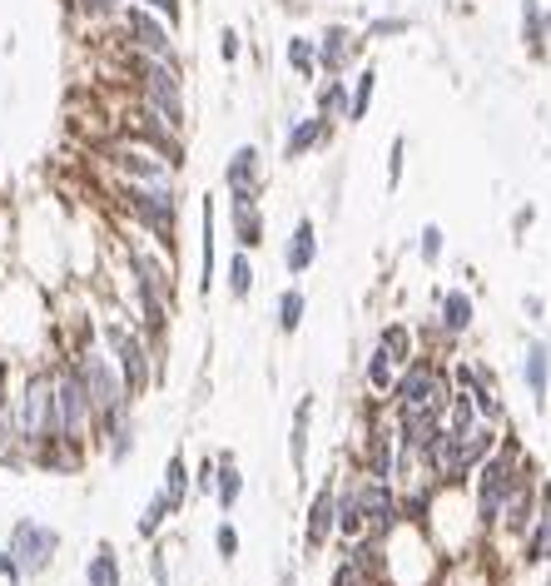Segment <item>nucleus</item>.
<instances>
[{
  "label": "nucleus",
  "mask_w": 551,
  "mask_h": 586,
  "mask_svg": "<svg viewBox=\"0 0 551 586\" xmlns=\"http://www.w3.org/2000/svg\"><path fill=\"white\" fill-rule=\"evenodd\" d=\"M532 472V457L517 447L512 438H502V447L472 472V517H477V537H492L497 532V517H502V507H507V497H512V487L522 482Z\"/></svg>",
  "instance_id": "1"
},
{
  "label": "nucleus",
  "mask_w": 551,
  "mask_h": 586,
  "mask_svg": "<svg viewBox=\"0 0 551 586\" xmlns=\"http://www.w3.org/2000/svg\"><path fill=\"white\" fill-rule=\"evenodd\" d=\"M100 343L120 363V373H125V383H130L135 398H144L149 388H164L169 358H164V348H149V338L139 333V323H130V318H105Z\"/></svg>",
  "instance_id": "2"
},
{
  "label": "nucleus",
  "mask_w": 551,
  "mask_h": 586,
  "mask_svg": "<svg viewBox=\"0 0 551 586\" xmlns=\"http://www.w3.org/2000/svg\"><path fill=\"white\" fill-rule=\"evenodd\" d=\"M15 418H20V452H40L60 442V398H55V368L35 363L15 393Z\"/></svg>",
  "instance_id": "3"
},
{
  "label": "nucleus",
  "mask_w": 551,
  "mask_h": 586,
  "mask_svg": "<svg viewBox=\"0 0 551 586\" xmlns=\"http://www.w3.org/2000/svg\"><path fill=\"white\" fill-rule=\"evenodd\" d=\"M115 199H120V209L135 219L139 229L159 249H169V259H174V239H179V184H130V179H120L115 184Z\"/></svg>",
  "instance_id": "4"
},
{
  "label": "nucleus",
  "mask_w": 551,
  "mask_h": 586,
  "mask_svg": "<svg viewBox=\"0 0 551 586\" xmlns=\"http://www.w3.org/2000/svg\"><path fill=\"white\" fill-rule=\"evenodd\" d=\"M125 70L135 75V100L154 105L159 115H169L179 130L189 125V105H184V65H169V60H154V55H139V50H120Z\"/></svg>",
  "instance_id": "5"
},
{
  "label": "nucleus",
  "mask_w": 551,
  "mask_h": 586,
  "mask_svg": "<svg viewBox=\"0 0 551 586\" xmlns=\"http://www.w3.org/2000/svg\"><path fill=\"white\" fill-rule=\"evenodd\" d=\"M452 393H457V383H452L447 363H442L437 353H417L413 363L398 373V383H393V393L383 398V408H388L393 418H398V413H413V408H447Z\"/></svg>",
  "instance_id": "6"
},
{
  "label": "nucleus",
  "mask_w": 551,
  "mask_h": 586,
  "mask_svg": "<svg viewBox=\"0 0 551 586\" xmlns=\"http://www.w3.org/2000/svg\"><path fill=\"white\" fill-rule=\"evenodd\" d=\"M50 368H55V398H60V442H70V447L85 452V442H95V403H90V388L80 383L70 353L65 358H50Z\"/></svg>",
  "instance_id": "7"
},
{
  "label": "nucleus",
  "mask_w": 551,
  "mask_h": 586,
  "mask_svg": "<svg viewBox=\"0 0 551 586\" xmlns=\"http://www.w3.org/2000/svg\"><path fill=\"white\" fill-rule=\"evenodd\" d=\"M174 25L154 10H144L139 0H125V15H120V40L125 50H139V55H154V60H169V65H184L179 60V45H174Z\"/></svg>",
  "instance_id": "8"
},
{
  "label": "nucleus",
  "mask_w": 551,
  "mask_h": 586,
  "mask_svg": "<svg viewBox=\"0 0 551 586\" xmlns=\"http://www.w3.org/2000/svg\"><path fill=\"white\" fill-rule=\"evenodd\" d=\"M100 159H105L120 179H130V184H179V179H174L179 169H174L159 149H149L144 140H135V135L110 140V145L100 149Z\"/></svg>",
  "instance_id": "9"
},
{
  "label": "nucleus",
  "mask_w": 551,
  "mask_h": 586,
  "mask_svg": "<svg viewBox=\"0 0 551 586\" xmlns=\"http://www.w3.org/2000/svg\"><path fill=\"white\" fill-rule=\"evenodd\" d=\"M5 547L15 552V562H20V572H25V582H30V577H45V572L55 567V557H60V532H55L50 522H40V517H15Z\"/></svg>",
  "instance_id": "10"
},
{
  "label": "nucleus",
  "mask_w": 551,
  "mask_h": 586,
  "mask_svg": "<svg viewBox=\"0 0 551 586\" xmlns=\"http://www.w3.org/2000/svg\"><path fill=\"white\" fill-rule=\"evenodd\" d=\"M313 40H318V75H328V80H348L368 45L363 30H353L348 20H328L323 35H313Z\"/></svg>",
  "instance_id": "11"
},
{
  "label": "nucleus",
  "mask_w": 551,
  "mask_h": 586,
  "mask_svg": "<svg viewBox=\"0 0 551 586\" xmlns=\"http://www.w3.org/2000/svg\"><path fill=\"white\" fill-rule=\"evenodd\" d=\"M537 512H542V477H537V467L512 487V497H507V507H502V517H497V537H507V542H527V532H532V522H537Z\"/></svg>",
  "instance_id": "12"
},
{
  "label": "nucleus",
  "mask_w": 551,
  "mask_h": 586,
  "mask_svg": "<svg viewBox=\"0 0 551 586\" xmlns=\"http://www.w3.org/2000/svg\"><path fill=\"white\" fill-rule=\"evenodd\" d=\"M363 522H368L373 537H393V532L408 527V517H403V492H398L393 482L368 477V472H363Z\"/></svg>",
  "instance_id": "13"
},
{
  "label": "nucleus",
  "mask_w": 551,
  "mask_h": 586,
  "mask_svg": "<svg viewBox=\"0 0 551 586\" xmlns=\"http://www.w3.org/2000/svg\"><path fill=\"white\" fill-rule=\"evenodd\" d=\"M338 537V482H318L313 502H308V517H303V552L308 557H323L328 542Z\"/></svg>",
  "instance_id": "14"
},
{
  "label": "nucleus",
  "mask_w": 551,
  "mask_h": 586,
  "mask_svg": "<svg viewBox=\"0 0 551 586\" xmlns=\"http://www.w3.org/2000/svg\"><path fill=\"white\" fill-rule=\"evenodd\" d=\"M393 462H398V423H393V413L383 408V413L368 423V438H363V472L378 477V482H393Z\"/></svg>",
  "instance_id": "15"
},
{
  "label": "nucleus",
  "mask_w": 551,
  "mask_h": 586,
  "mask_svg": "<svg viewBox=\"0 0 551 586\" xmlns=\"http://www.w3.org/2000/svg\"><path fill=\"white\" fill-rule=\"evenodd\" d=\"M125 264H130V284H144L159 298L174 303V259H164L159 249H144V244H125Z\"/></svg>",
  "instance_id": "16"
},
{
  "label": "nucleus",
  "mask_w": 551,
  "mask_h": 586,
  "mask_svg": "<svg viewBox=\"0 0 551 586\" xmlns=\"http://www.w3.org/2000/svg\"><path fill=\"white\" fill-rule=\"evenodd\" d=\"M224 189H229V199H259V189H264V154H259V145H239L224 159Z\"/></svg>",
  "instance_id": "17"
},
{
  "label": "nucleus",
  "mask_w": 551,
  "mask_h": 586,
  "mask_svg": "<svg viewBox=\"0 0 551 586\" xmlns=\"http://www.w3.org/2000/svg\"><path fill=\"white\" fill-rule=\"evenodd\" d=\"M432 323H437V338L452 348L457 338L472 333V323H477V298L467 289H447L437 298V318H432Z\"/></svg>",
  "instance_id": "18"
},
{
  "label": "nucleus",
  "mask_w": 551,
  "mask_h": 586,
  "mask_svg": "<svg viewBox=\"0 0 551 586\" xmlns=\"http://www.w3.org/2000/svg\"><path fill=\"white\" fill-rule=\"evenodd\" d=\"M333 135H338V120H328V115H303V120H293V125L283 130V159H288V164H293V159H308L313 149L333 145Z\"/></svg>",
  "instance_id": "19"
},
{
  "label": "nucleus",
  "mask_w": 551,
  "mask_h": 586,
  "mask_svg": "<svg viewBox=\"0 0 551 586\" xmlns=\"http://www.w3.org/2000/svg\"><path fill=\"white\" fill-rule=\"evenodd\" d=\"M517 25H522V45L532 60H547L551 50V5L547 0H522L517 5Z\"/></svg>",
  "instance_id": "20"
},
{
  "label": "nucleus",
  "mask_w": 551,
  "mask_h": 586,
  "mask_svg": "<svg viewBox=\"0 0 551 586\" xmlns=\"http://www.w3.org/2000/svg\"><path fill=\"white\" fill-rule=\"evenodd\" d=\"M313 264H318V224L303 214V219L293 224L288 244H283V274H288V279H298V274H308Z\"/></svg>",
  "instance_id": "21"
},
{
  "label": "nucleus",
  "mask_w": 551,
  "mask_h": 586,
  "mask_svg": "<svg viewBox=\"0 0 551 586\" xmlns=\"http://www.w3.org/2000/svg\"><path fill=\"white\" fill-rule=\"evenodd\" d=\"M363 532H368V522H363V472H353V477L338 487V537L353 547Z\"/></svg>",
  "instance_id": "22"
},
{
  "label": "nucleus",
  "mask_w": 551,
  "mask_h": 586,
  "mask_svg": "<svg viewBox=\"0 0 551 586\" xmlns=\"http://www.w3.org/2000/svg\"><path fill=\"white\" fill-rule=\"evenodd\" d=\"M522 383L532 393L537 408H547V393H551V343L547 338H532L527 353H522Z\"/></svg>",
  "instance_id": "23"
},
{
  "label": "nucleus",
  "mask_w": 551,
  "mask_h": 586,
  "mask_svg": "<svg viewBox=\"0 0 551 586\" xmlns=\"http://www.w3.org/2000/svg\"><path fill=\"white\" fill-rule=\"evenodd\" d=\"M517 557H522L527 567H551V482H542V512H537L527 542L517 547Z\"/></svg>",
  "instance_id": "24"
},
{
  "label": "nucleus",
  "mask_w": 551,
  "mask_h": 586,
  "mask_svg": "<svg viewBox=\"0 0 551 586\" xmlns=\"http://www.w3.org/2000/svg\"><path fill=\"white\" fill-rule=\"evenodd\" d=\"M308 423H313V393L298 398L293 423H288V462H293V477H308Z\"/></svg>",
  "instance_id": "25"
},
{
  "label": "nucleus",
  "mask_w": 551,
  "mask_h": 586,
  "mask_svg": "<svg viewBox=\"0 0 551 586\" xmlns=\"http://www.w3.org/2000/svg\"><path fill=\"white\" fill-rule=\"evenodd\" d=\"M378 348H383L398 368H408L417 353H422V348H417V328L413 323H403V318H393V323H383V328H378Z\"/></svg>",
  "instance_id": "26"
},
{
  "label": "nucleus",
  "mask_w": 551,
  "mask_h": 586,
  "mask_svg": "<svg viewBox=\"0 0 551 586\" xmlns=\"http://www.w3.org/2000/svg\"><path fill=\"white\" fill-rule=\"evenodd\" d=\"M199 293L214 289V274H219V249H214V199L204 194V209H199Z\"/></svg>",
  "instance_id": "27"
},
{
  "label": "nucleus",
  "mask_w": 551,
  "mask_h": 586,
  "mask_svg": "<svg viewBox=\"0 0 551 586\" xmlns=\"http://www.w3.org/2000/svg\"><path fill=\"white\" fill-rule=\"evenodd\" d=\"M85 586H125V567L115 542H95V552L85 557Z\"/></svg>",
  "instance_id": "28"
},
{
  "label": "nucleus",
  "mask_w": 551,
  "mask_h": 586,
  "mask_svg": "<svg viewBox=\"0 0 551 586\" xmlns=\"http://www.w3.org/2000/svg\"><path fill=\"white\" fill-rule=\"evenodd\" d=\"M229 204H234V244L254 254L264 244V209L259 199H229Z\"/></svg>",
  "instance_id": "29"
},
{
  "label": "nucleus",
  "mask_w": 551,
  "mask_h": 586,
  "mask_svg": "<svg viewBox=\"0 0 551 586\" xmlns=\"http://www.w3.org/2000/svg\"><path fill=\"white\" fill-rule=\"evenodd\" d=\"M164 497L174 502V517L184 512V502H189V492H194V467H189V457L184 452H169V462H164Z\"/></svg>",
  "instance_id": "30"
},
{
  "label": "nucleus",
  "mask_w": 551,
  "mask_h": 586,
  "mask_svg": "<svg viewBox=\"0 0 551 586\" xmlns=\"http://www.w3.org/2000/svg\"><path fill=\"white\" fill-rule=\"evenodd\" d=\"M348 85H353V100H348V120L343 125H363L368 110H373V95H378V65H358Z\"/></svg>",
  "instance_id": "31"
},
{
  "label": "nucleus",
  "mask_w": 551,
  "mask_h": 586,
  "mask_svg": "<svg viewBox=\"0 0 551 586\" xmlns=\"http://www.w3.org/2000/svg\"><path fill=\"white\" fill-rule=\"evenodd\" d=\"M283 60H288V70H293L298 80H318V40H313V35H288Z\"/></svg>",
  "instance_id": "32"
},
{
  "label": "nucleus",
  "mask_w": 551,
  "mask_h": 586,
  "mask_svg": "<svg viewBox=\"0 0 551 586\" xmlns=\"http://www.w3.org/2000/svg\"><path fill=\"white\" fill-rule=\"evenodd\" d=\"M398 373H403V368H398L378 343H373V353H368V363H363V383H368V393L388 398V393H393V383H398Z\"/></svg>",
  "instance_id": "33"
},
{
  "label": "nucleus",
  "mask_w": 551,
  "mask_h": 586,
  "mask_svg": "<svg viewBox=\"0 0 551 586\" xmlns=\"http://www.w3.org/2000/svg\"><path fill=\"white\" fill-rule=\"evenodd\" d=\"M239 497H244V472H239L234 452H219V487H214L219 512H234V507H239Z\"/></svg>",
  "instance_id": "34"
},
{
  "label": "nucleus",
  "mask_w": 551,
  "mask_h": 586,
  "mask_svg": "<svg viewBox=\"0 0 551 586\" xmlns=\"http://www.w3.org/2000/svg\"><path fill=\"white\" fill-rule=\"evenodd\" d=\"M135 433H139V428H135V413H125V418H120V423H115V428H110V433L100 438L105 457H110L115 467H125V462L135 457Z\"/></svg>",
  "instance_id": "35"
},
{
  "label": "nucleus",
  "mask_w": 551,
  "mask_h": 586,
  "mask_svg": "<svg viewBox=\"0 0 551 586\" xmlns=\"http://www.w3.org/2000/svg\"><path fill=\"white\" fill-rule=\"evenodd\" d=\"M348 100H353V85H348V80H328V85H318V95H313V115L348 120Z\"/></svg>",
  "instance_id": "36"
},
{
  "label": "nucleus",
  "mask_w": 551,
  "mask_h": 586,
  "mask_svg": "<svg viewBox=\"0 0 551 586\" xmlns=\"http://www.w3.org/2000/svg\"><path fill=\"white\" fill-rule=\"evenodd\" d=\"M169 517H174V502H169V497H164V487H159V492L144 502V512H139V527H135V532L144 537V542H159V532H164V522H169Z\"/></svg>",
  "instance_id": "37"
},
{
  "label": "nucleus",
  "mask_w": 551,
  "mask_h": 586,
  "mask_svg": "<svg viewBox=\"0 0 551 586\" xmlns=\"http://www.w3.org/2000/svg\"><path fill=\"white\" fill-rule=\"evenodd\" d=\"M65 10L80 15V20H90V25H120L125 0H65Z\"/></svg>",
  "instance_id": "38"
},
{
  "label": "nucleus",
  "mask_w": 551,
  "mask_h": 586,
  "mask_svg": "<svg viewBox=\"0 0 551 586\" xmlns=\"http://www.w3.org/2000/svg\"><path fill=\"white\" fill-rule=\"evenodd\" d=\"M303 313H308V298H303V289H283L278 293V333H298L303 328Z\"/></svg>",
  "instance_id": "39"
},
{
  "label": "nucleus",
  "mask_w": 551,
  "mask_h": 586,
  "mask_svg": "<svg viewBox=\"0 0 551 586\" xmlns=\"http://www.w3.org/2000/svg\"><path fill=\"white\" fill-rule=\"evenodd\" d=\"M254 293V259H249V249H239L234 259H229V298H249Z\"/></svg>",
  "instance_id": "40"
},
{
  "label": "nucleus",
  "mask_w": 551,
  "mask_h": 586,
  "mask_svg": "<svg viewBox=\"0 0 551 586\" xmlns=\"http://www.w3.org/2000/svg\"><path fill=\"white\" fill-rule=\"evenodd\" d=\"M408 30H413L408 15H368L363 40H393V35H408Z\"/></svg>",
  "instance_id": "41"
},
{
  "label": "nucleus",
  "mask_w": 551,
  "mask_h": 586,
  "mask_svg": "<svg viewBox=\"0 0 551 586\" xmlns=\"http://www.w3.org/2000/svg\"><path fill=\"white\" fill-rule=\"evenodd\" d=\"M442 249H447L442 224H422V234H417V259H422L427 269H437V264H442Z\"/></svg>",
  "instance_id": "42"
},
{
  "label": "nucleus",
  "mask_w": 551,
  "mask_h": 586,
  "mask_svg": "<svg viewBox=\"0 0 551 586\" xmlns=\"http://www.w3.org/2000/svg\"><path fill=\"white\" fill-rule=\"evenodd\" d=\"M328 586H383L373 572H363L353 557H338V567H333V582Z\"/></svg>",
  "instance_id": "43"
},
{
  "label": "nucleus",
  "mask_w": 551,
  "mask_h": 586,
  "mask_svg": "<svg viewBox=\"0 0 551 586\" xmlns=\"http://www.w3.org/2000/svg\"><path fill=\"white\" fill-rule=\"evenodd\" d=\"M214 487H219V452L194 467V492H199V497H214Z\"/></svg>",
  "instance_id": "44"
},
{
  "label": "nucleus",
  "mask_w": 551,
  "mask_h": 586,
  "mask_svg": "<svg viewBox=\"0 0 551 586\" xmlns=\"http://www.w3.org/2000/svg\"><path fill=\"white\" fill-rule=\"evenodd\" d=\"M214 552H219V562H234L239 557V527L234 522H219L214 527Z\"/></svg>",
  "instance_id": "45"
},
{
  "label": "nucleus",
  "mask_w": 551,
  "mask_h": 586,
  "mask_svg": "<svg viewBox=\"0 0 551 586\" xmlns=\"http://www.w3.org/2000/svg\"><path fill=\"white\" fill-rule=\"evenodd\" d=\"M403 159H408V140H403V135H393V145H388V189H398V184H403Z\"/></svg>",
  "instance_id": "46"
},
{
  "label": "nucleus",
  "mask_w": 551,
  "mask_h": 586,
  "mask_svg": "<svg viewBox=\"0 0 551 586\" xmlns=\"http://www.w3.org/2000/svg\"><path fill=\"white\" fill-rule=\"evenodd\" d=\"M219 55H224V65H239V55H244V35H239L234 25H224V30H219Z\"/></svg>",
  "instance_id": "47"
},
{
  "label": "nucleus",
  "mask_w": 551,
  "mask_h": 586,
  "mask_svg": "<svg viewBox=\"0 0 551 586\" xmlns=\"http://www.w3.org/2000/svg\"><path fill=\"white\" fill-rule=\"evenodd\" d=\"M149 577H154V586H169V547L164 542L149 547Z\"/></svg>",
  "instance_id": "48"
},
{
  "label": "nucleus",
  "mask_w": 551,
  "mask_h": 586,
  "mask_svg": "<svg viewBox=\"0 0 551 586\" xmlns=\"http://www.w3.org/2000/svg\"><path fill=\"white\" fill-rule=\"evenodd\" d=\"M139 5H144V10H154V15H164L174 30L184 25V0H139Z\"/></svg>",
  "instance_id": "49"
},
{
  "label": "nucleus",
  "mask_w": 551,
  "mask_h": 586,
  "mask_svg": "<svg viewBox=\"0 0 551 586\" xmlns=\"http://www.w3.org/2000/svg\"><path fill=\"white\" fill-rule=\"evenodd\" d=\"M0 582H10V586L25 582V572H20V562H15V552H10V547H0Z\"/></svg>",
  "instance_id": "50"
},
{
  "label": "nucleus",
  "mask_w": 551,
  "mask_h": 586,
  "mask_svg": "<svg viewBox=\"0 0 551 586\" xmlns=\"http://www.w3.org/2000/svg\"><path fill=\"white\" fill-rule=\"evenodd\" d=\"M532 224H537V209H532V204H522V209L512 214V234H527Z\"/></svg>",
  "instance_id": "51"
},
{
  "label": "nucleus",
  "mask_w": 551,
  "mask_h": 586,
  "mask_svg": "<svg viewBox=\"0 0 551 586\" xmlns=\"http://www.w3.org/2000/svg\"><path fill=\"white\" fill-rule=\"evenodd\" d=\"M522 313L542 323V318H547V298H542V293H527V298H522Z\"/></svg>",
  "instance_id": "52"
},
{
  "label": "nucleus",
  "mask_w": 551,
  "mask_h": 586,
  "mask_svg": "<svg viewBox=\"0 0 551 586\" xmlns=\"http://www.w3.org/2000/svg\"><path fill=\"white\" fill-rule=\"evenodd\" d=\"M283 586H293V577H283Z\"/></svg>",
  "instance_id": "53"
},
{
  "label": "nucleus",
  "mask_w": 551,
  "mask_h": 586,
  "mask_svg": "<svg viewBox=\"0 0 551 586\" xmlns=\"http://www.w3.org/2000/svg\"><path fill=\"white\" fill-rule=\"evenodd\" d=\"M5 388H10V383H0V393H5Z\"/></svg>",
  "instance_id": "54"
}]
</instances>
